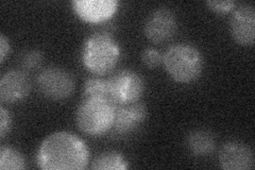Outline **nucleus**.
I'll use <instances>...</instances> for the list:
<instances>
[{
  "instance_id": "39448f33",
  "label": "nucleus",
  "mask_w": 255,
  "mask_h": 170,
  "mask_svg": "<svg viewBox=\"0 0 255 170\" xmlns=\"http://www.w3.org/2000/svg\"><path fill=\"white\" fill-rule=\"evenodd\" d=\"M111 99L116 105L133 103L139 100L145 91L143 79L136 71L122 69L109 79Z\"/></svg>"
},
{
  "instance_id": "ddd939ff",
  "label": "nucleus",
  "mask_w": 255,
  "mask_h": 170,
  "mask_svg": "<svg viewBox=\"0 0 255 170\" xmlns=\"http://www.w3.org/2000/svg\"><path fill=\"white\" fill-rule=\"evenodd\" d=\"M187 148L195 157H207L214 152L216 141L214 135L207 130L191 131L186 139Z\"/></svg>"
},
{
  "instance_id": "1a4fd4ad",
  "label": "nucleus",
  "mask_w": 255,
  "mask_h": 170,
  "mask_svg": "<svg viewBox=\"0 0 255 170\" xmlns=\"http://www.w3.org/2000/svg\"><path fill=\"white\" fill-rule=\"evenodd\" d=\"M219 164L225 170H251L254 155L251 147L243 142H228L219 151Z\"/></svg>"
},
{
  "instance_id": "7ed1b4c3",
  "label": "nucleus",
  "mask_w": 255,
  "mask_h": 170,
  "mask_svg": "<svg viewBox=\"0 0 255 170\" xmlns=\"http://www.w3.org/2000/svg\"><path fill=\"white\" fill-rule=\"evenodd\" d=\"M163 64L168 75L178 83L194 82L203 70L200 51L188 44L171 46L163 55Z\"/></svg>"
},
{
  "instance_id": "f3484780",
  "label": "nucleus",
  "mask_w": 255,
  "mask_h": 170,
  "mask_svg": "<svg viewBox=\"0 0 255 170\" xmlns=\"http://www.w3.org/2000/svg\"><path fill=\"white\" fill-rule=\"evenodd\" d=\"M43 62L44 54L37 49L26 50L19 56V66L23 71H34L42 66Z\"/></svg>"
},
{
  "instance_id": "9b49d317",
  "label": "nucleus",
  "mask_w": 255,
  "mask_h": 170,
  "mask_svg": "<svg viewBox=\"0 0 255 170\" xmlns=\"http://www.w3.org/2000/svg\"><path fill=\"white\" fill-rule=\"evenodd\" d=\"M31 91V82L25 71L10 70L0 80V99L4 103H16L26 99Z\"/></svg>"
},
{
  "instance_id": "6e6552de",
  "label": "nucleus",
  "mask_w": 255,
  "mask_h": 170,
  "mask_svg": "<svg viewBox=\"0 0 255 170\" xmlns=\"http://www.w3.org/2000/svg\"><path fill=\"white\" fill-rule=\"evenodd\" d=\"M177 30V18L167 7H158L149 15L145 23V35L154 44L169 40Z\"/></svg>"
},
{
  "instance_id": "0eeeda50",
  "label": "nucleus",
  "mask_w": 255,
  "mask_h": 170,
  "mask_svg": "<svg viewBox=\"0 0 255 170\" xmlns=\"http://www.w3.org/2000/svg\"><path fill=\"white\" fill-rule=\"evenodd\" d=\"M147 118L146 105L136 101L133 103L116 105L112 132L117 136H126L134 133L145 123Z\"/></svg>"
},
{
  "instance_id": "6ab92c4d",
  "label": "nucleus",
  "mask_w": 255,
  "mask_h": 170,
  "mask_svg": "<svg viewBox=\"0 0 255 170\" xmlns=\"http://www.w3.org/2000/svg\"><path fill=\"white\" fill-rule=\"evenodd\" d=\"M206 5L210 7V10L213 12H216L218 14H225L230 11H232L235 6V1L233 0H225V1H220V0H210L206 2Z\"/></svg>"
},
{
  "instance_id": "f03ea898",
  "label": "nucleus",
  "mask_w": 255,
  "mask_h": 170,
  "mask_svg": "<svg viewBox=\"0 0 255 170\" xmlns=\"http://www.w3.org/2000/svg\"><path fill=\"white\" fill-rule=\"evenodd\" d=\"M121 58V47L109 33L99 32L85 39L81 59L84 67L97 76L107 75L114 69Z\"/></svg>"
},
{
  "instance_id": "9d476101",
  "label": "nucleus",
  "mask_w": 255,
  "mask_h": 170,
  "mask_svg": "<svg viewBox=\"0 0 255 170\" xmlns=\"http://www.w3.org/2000/svg\"><path fill=\"white\" fill-rule=\"evenodd\" d=\"M231 33L239 45L253 46L255 39V10L252 4L239 6L231 18Z\"/></svg>"
},
{
  "instance_id": "f8f14e48",
  "label": "nucleus",
  "mask_w": 255,
  "mask_h": 170,
  "mask_svg": "<svg viewBox=\"0 0 255 170\" xmlns=\"http://www.w3.org/2000/svg\"><path fill=\"white\" fill-rule=\"evenodd\" d=\"M71 5L79 18L97 23L111 18L117 10L118 2L115 0H75Z\"/></svg>"
},
{
  "instance_id": "20e7f679",
  "label": "nucleus",
  "mask_w": 255,
  "mask_h": 170,
  "mask_svg": "<svg viewBox=\"0 0 255 170\" xmlns=\"http://www.w3.org/2000/svg\"><path fill=\"white\" fill-rule=\"evenodd\" d=\"M115 110L116 104L109 99H83L77 110V125L85 134H106L113 126Z\"/></svg>"
},
{
  "instance_id": "423d86ee",
  "label": "nucleus",
  "mask_w": 255,
  "mask_h": 170,
  "mask_svg": "<svg viewBox=\"0 0 255 170\" xmlns=\"http://www.w3.org/2000/svg\"><path fill=\"white\" fill-rule=\"evenodd\" d=\"M36 84L39 93L51 100H64L73 95L75 79L64 68L50 66L43 69L37 76Z\"/></svg>"
},
{
  "instance_id": "dca6fc26",
  "label": "nucleus",
  "mask_w": 255,
  "mask_h": 170,
  "mask_svg": "<svg viewBox=\"0 0 255 170\" xmlns=\"http://www.w3.org/2000/svg\"><path fill=\"white\" fill-rule=\"evenodd\" d=\"M25 167V159L17 150L10 147H1L0 149V169L21 170Z\"/></svg>"
},
{
  "instance_id": "aec40b11",
  "label": "nucleus",
  "mask_w": 255,
  "mask_h": 170,
  "mask_svg": "<svg viewBox=\"0 0 255 170\" xmlns=\"http://www.w3.org/2000/svg\"><path fill=\"white\" fill-rule=\"evenodd\" d=\"M12 126V117L9 111L3 107L0 108V139L3 140L5 135L9 133Z\"/></svg>"
},
{
  "instance_id": "a211bd4d",
  "label": "nucleus",
  "mask_w": 255,
  "mask_h": 170,
  "mask_svg": "<svg viewBox=\"0 0 255 170\" xmlns=\"http://www.w3.org/2000/svg\"><path fill=\"white\" fill-rule=\"evenodd\" d=\"M141 62L148 68H156L163 63V55L154 48H146L141 52Z\"/></svg>"
},
{
  "instance_id": "4468645a",
  "label": "nucleus",
  "mask_w": 255,
  "mask_h": 170,
  "mask_svg": "<svg viewBox=\"0 0 255 170\" xmlns=\"http://www.w3.org/2000/svg\"><path fill=\"white\" fill-rule=\"evenodd\" d=\"M129 167L126 159L116 151L103 152L96 158L92 164L95 170H125Z\"/></svg>"
},
{
  "instance_id": "412c9836",
  "label": "nucleus",
  "mask_w": 255,
  "mask_h": 170,
  "mask_svg": "<svg viewBox=\"0 0 255 170\" xmlns=\"http://www.w3.org/2000/svg\"><path fill=\"white\" fill-rule=\"evenodd\" d=\"M10 50L11 46L9 43V39L4 36V34H1L0 35V62H4L5 56L10 52Z\"/></svg>"
},
{
  "instance_id": "f257e3e1",
  "label": "nucleus",
  "mask_w": 255,
  "mask_h": 170,
  "mask_svg": "<svg viewBox=\"0 0 255 170\" xmlns=\"http://www.w3.org/2000/svg\"><path fill=\"white\" fill-rule=\"evenodd\" d=\"M36 161L44 170H82L90 162V151L75 134L55 132L39 146Z\"/></svg>"
},
{
  "instance_id": "2eb2a0df",
  "label": "nucleus",
  "mask_w": 255,
  "mask_h": 170,
  "mask_svg": "<svg viewBox=\"0 0 255 170\" xmlns=\"http://www.w3.org/2000/svg\"><path fill=\"white\" fill-rule=\"evenodd\" d=\"M82 96L83 99H109L112 101L108 79L99 77L87 79L83 85Z\"/></svg>"
}]
</instances>
